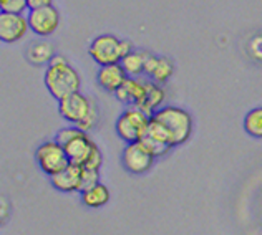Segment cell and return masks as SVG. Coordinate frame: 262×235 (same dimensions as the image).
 <instances>
[{
    "label": "cell",
    "instance_id": "6da1fadb",
    "mask_svg": "<svg viewBox=\"0 0 262 235\" xmlns=\"http://www.w3.org/2000/svg\"><path fill=\"white\" fill-rule=\"evenodd\" d=\"M43 81L48 93L57 101L63 100L73 93H78L81 86L78 72L61 55H55L50 63H48Z\"/></svg>",
    "mask_w": 262,
    "mask_h": 235
},
{
    "label": "cell",
    "instance_id": "7a4b0ae2",
    "mask_svg": "<svg viewBox=\"0 0 262 235\" xmlns=\"http://www.w3.org/2000/svg\"><path fill=\"white\" fill-rule=\"evenodd\" d=\"M151 118H155L156 121H160L168 129L174 146H181V144L188 143L192 134V118L183 108L163 106Z\"/></svg>",
    "mask_w": 262,
    "mask_h": 235
},
{
    "label": "cell",
    "instance_id": "3957f363",
    "mask_svg": "<svg viewBox=\"0 0 262 235\" xmlns=\"http://www.w3.org/2000/svg\"><path fill=\"white\" fill-rule=\"evenodd\" d=\"M149 121H151V118L144 111H141L140 108L128 106L125 111L118 116V120H116V124H115L116 134L128 144L138 143V141H141V137L146 133Z\"/></svg>",
    "mask_w": 262,
    "mask_h": 235
},
{
    "label": "cell",
    "instance_id": "277c9868",
    "mask_svg": "<svg viewBox=\"0 0 262 235\" xmlns=\"http://www.w3.org/2000/svg\"><path fill=\"white\" fill-rule=\"evenodd\" d=\"M35 161L47 176H55L70 166L65 148L57 141H45L35 151Z\"/></svg>",
    "mask_w": 262,
    "mask_h": 235
},
{
    "label": "cell",
    "instance_id": "5b68a950",
    "mask_svg": "<svg viewBox=\"0 0 262 235\" xmlns=\"http://www.w3.org/2000/svg\"><path fill=\"white\" fill-rule=\"evenodd\" d=\"M120 38L115 35H100L96 37L88 46L90 57L95 63L100 66L118 65L121 63V52H120Z\"/></svg>",
    "mask_w": 262,
    "mask_h": 235
},
{
    "label": "cell",
    "instance_id": "8992f818",
    "mask_svg": "<svg viewBox=\"0 0 262 235\" xmlns=\"http://www.w3.org/2000/svg\"><path fill=\"white\" fill-rule=\"evenodd\" d=\"M156 156L141 141L129 143L123 149V166L131 174H146L153 168Z\"/></svg>",
    "mask_w": 262,
    "mask_h": 235
},
{
    "label": "cell",
    "instance_id": "52a82bcc",
    "mask_svg": "<svg viewBox=\"0 0 262 235\" xmlns=\"http://www.w3.org/2000/svg\"><path fill=\"white\" fill-rule=\"evenodd\" d=\"M93 100L86 98L85 95L73 93L67 98L58 101V113L63 118L65 121H68L72 126H78V124L88 116L90 109H92Z\"/></svg>",
    "mask_w": 262,
    "mask_h": 235
},
{
    "label": "cell",
    "instance_id": "ba28073f",
    "mask_svg": "<svg viewBox=\"0 0 262 235\" xmlns=\"http://www.w3.org/2000/svg\"><path fill=\"white\" fill-rule=\"evenodd\" d=\"M141 143L156 157L166 156L169 151L174 148L173 139H171V134L168 133V129L164 128L160 121H156L155 118H151L146 133H144V136L141 137Z\"/></svg>",
    "mask_w": 262,
    "mask_h": 235
},
{
    "label": "cell",
    "instance_id": "9c48e42d",
    "mask_svg": "<svg viewBox=\"0 0 262 235\" xmlns=\"http://www.w3.org/2000/svg\"><path fill=\"white\" fill-rule=\"evenodd\" d=\"M27 18H29L30 30L38 37H50L60 25V13L53 5L30 10Z\"/></svg>",
    "mask_w": 262,
    "mask_h": 235
},
{
    "label": "cell",
    "instance_id": "30bf717a",
    "mask_svg": "<svg viewBox=\"0 0 262 235\" xmlns=\"http://www.w3.org/2000/svg\"><path fill=\"white\" fill-rule=\"evenodd\" d=\"M29 18L24 13H0V40L4 43H15L29 32Z\"/></svg>",
    "mask_w": 262,
    "mask_h": 235
},
{
    "label": "cell",
    "instance_id": "8fae6325",
    "mask_svg": "<svg viewBox=\"0 0 262 235\" xmlns=\"http://www.w3.org/2000/svg\"><path fill=\"white\" fill-rule=\"evenodd\" d=\"M63 148L68 159H70V164H77L85 168L88 159L92 157L93 151L98 146H96V143H93V139L86 133H80L72 141H68Z\"/></svg>",
    "mask_w": 262,
    "mask_h": 235
},
{
    "label": "cell",
    "instance_id": "7c38bea8",
    "mask_svg": "<svg viewBox=\"0 0 262 235\" xmlns=\"http://www.w3.org/2000/svg\"><path fill=\"white\" fill-rule=\"evenodd\" d=\"M81 174H83V168L77 164H70L65 171L58 172L50 177L52 185L60 192H80L81 185Z\"/></svg>",
    "mask_w": 262,
    "mask_h": 235
},
{
    "label": "cell",
    "instance_id": "4fadbf2b",
    "mask_svg": "<svg viewBox=\"0 0 262 235\" xmlns=\"http://www.w3.org/2000/svg\"><path fill=\"white\" fill-rule=\"evenodd\" d=\"M116 100L121 103H126L128 106H140L146 96V85L141 78H131L128 77L123 86L115 93Z\"/></svg>",
    "mask_w": 262,
    "mask_h": 235
},
{
    "label": "cell",
    "instance_id": "5bb4252c",
    "mask_svg": "<svg viewBox=\"0 0 262 235\" xmlns=\"http://www.w3.org/2000/svg\"><path fill=\"white\" fill-rule=\"evenodd\" d=\"M128 75L123 70V66L118 65H108V66H100L98 73H96V81L98 85L108 93H116L123 86V83L126 81Z\"/></svg>",
    "mask_w": 262,
    "mask_h": 235
},
{
    "label": "cell",
    "instance_id": "9a60e30c",
    "mask_svg": "<svg viewBox=\"0 0 262 235\" xmlns=\"http://www.w3.org/2000/svg\"><path fill=\"white\" fill-rule=\"evenodd\" d=\"M144 85H146V96H144V101L141 105L136 108H140L141 111H144L151 118L158 109L163 108L161 105L164 103V98H166V91H164L161 85H158L149 78L144 80Z\"/></svg>",
    "mask_w": 262,
    "mask_h": 235
},
{
    "label": "cell",
    "instance_id": "2e32d148",
    "mask_svg": "<svg viewBox=\"0 0 262 235\" xmlns=\"http://www.w3.org/2000/svg\"><path fill=\"white\" fill-rule=\"evenodd\" d=\"M112 197V192L105 184H96L95 187L81 192V202H83L88 209H100V207L106 205Z\"/></svg>",
    "mask_w": 262,
    "mask_h": 235
},
{
    "label": "cell",
    "instance_id": "e0dca14e",
    "mask_svg": "<svg viewBox=\"0 0 262 235\" xmlns=\"http://www.w3.org/2000/svg\"><path fill=\"white\" fill-rule=\"evenodd\" d=\"M146 55H148L146 50H135L121 60L120 65L123 66V70H125L128 77L138 78L144 75V60H146Z\"/></svg>",
    "mask_w": 262,
    "mask_h": 235
},
{
    "label": "cell",
    "instance_id": "ac0fdd59",
    "mask_svg": "<svg viewBox=\"0 0 262 235\" xmlns=\"http://www.w3.org/2000/svg\"><path fill=\"white\" fill-rule=\"evenodd\" d=\"M53 57V45L48 43V41H35L29 46V52H27V58L33 65H48Z\"/></svg>",
    "mask_w": 262,
    "mask_h": 235
},
{
    "label": "cell",
    "instance_id": "d6986e66",
    "mask_svg": "<svg viewBox=\"0 0 262 235\" xmlns=\"http://www.w3.org/2000/svg\"><path fill=\"white\" fill-rule=\"evenodd\" d=\"M173 73H174L173 61H171L169 58L158 57L155 70L149 75V80H153L155 83H158V85H163V83H166L171 77H173Z\"/></svg>",
    "mask_w": 262,
    "mask_h": 235
},
{
    "label": "cell",
    "instance_id": "ffe728a7",
    "mask_svg": "<svg viewBox=\"0 0 262 235\" xmlns=\"http://www.w3.org/2000/svg\"><path fill=\"white\" fill-rule=\"evenodd\" d=\"M244 129L249 136L262 139V108H254L244 116Z\"/></svg>",
    "mask_w": 262,
    "mask_h": 235
},
{
    "label": "cell",
    "instance_id": "44dd1931",
    "mask_svg": "<svg viewBox=\"0 0 262 235\" xmlns=\"http://www.w3.org/2000/svg\"><path fill=\"white\" fill-rule=\"evenodd\" d=\"M96 184H100V171H96V169H85V168H83V174H81L80 192L92 189V187H95Z\"/></svg>",
    "mask_w": 262,
    "mask_h": 235
},
{
    "label": "cell",
    "instance_id": "7402d4cb",
    "mask_svg": "<svg viewBox=\"0 0 262 235\" xmlns=\"http://www.w3.org/2000/svg\"><path fill=\"white\" fill-rule=\"evenodd\" d=\"M27 9V0H0V10L4 13H24Z\"/></svg>",
    "mask_w": 262,
    "mask_h": 235
},
{
    "label": "cell",
    "instance_id": "603a6c76",
    "mask_svg": "<svg viewBox=\"0 0 262 235\" xmlns=\"http://www.w3.org/2000/svg\"><path fill=\"white\" fill-rule=\"evenodd\" d=\"M80 133H83L81 129H78L77 126H65V128H60L57 131V136H55V141L60 143L61 146H65L68 141H72L73 137H77Z\"/></svg>",
    "mask_w": 262,
    "mask_h": 235
},
{
    "label": "cell",
    "instance_id": "cb8c5ba5",
    "mask_svg": "<svg viewBox=\"0 0 262 235\" xmlns=\"http://www.w3.org/2000/svg\"><path fill=\"white\" fill-rule=\"evenodd\" d=\"M96 123H98V106H96V103L93 101L92 103V109H90L88 116L78 124L77 128L83 131V133H88V131H92L96 126Z\"/></svg>",
    "mask_w": 262,
    "mask_h": 235
},
{
    "label": "cell",
    "instance_id": "d4e9b609",
    "mask_svg": "<svg viewBox=\"0 0 262 235\" xmlns=\"http://www.w3.org/2000/svg\"><path fill=\"white\" fill-rule=\"evenodd\" d=\"M247 52H249L251 58L262 61V35L252 37L247 43Z\"/></svg>",
    "mask_w": 262,
    "mask_h": 235
},
{
    "label": "cell",
    "instance_id": "484cf974",
    "mask_svg": "<svg viewBox=\"0 0 262 235\" xmlns=\"http://www.w3.org/2000/svg\"><path fill=\"white\" fill-rule=\"evenodd\" d=\"M101 164H103L101 151H100V148H96V149L93 151L92 157H90V159H88V162L85 164V169H96V171H100V169H101Z\"/></svg>",
    "mask_w": 262,
    "mask_h": 235
},
{
    "label": "cell",
    "instance_id": "4316f807",
    "mask_svg": "<svg viewBox=\"0 0 262 235\" xmlns=\"http://www.w3.org/2000/svg\"><path fill=\"white\" fill-rule=\"evenodd\" d=\"M27 5H29V10L43 9V7L52 5V0H27Z\"/></svg>",
    "mask_w": 262,
    "mask_h": 235
},
{
    "label": "cell",
    "instance_id": "83f0119b",
    "mask_svg": "<svg viewBox=\"0 0 262 235\" xmlns=\"http://www.w3.org/2000/svg\"><path fill=\"white\" fill-rule=\"evenodd\" d=\"M120 52H121V60H123V58L128 57V55L131 52H135V50H133V45H131L128 40H121L120 41Z\"/></svg>",
    "mask_w": 262,
    "mask_h": 235
}]
</instances>
